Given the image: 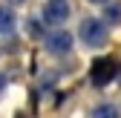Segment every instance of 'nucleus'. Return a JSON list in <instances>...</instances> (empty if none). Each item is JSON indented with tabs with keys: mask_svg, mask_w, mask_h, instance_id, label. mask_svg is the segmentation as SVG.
<instances>
[{
	"mask_svg": "<svg viewBox=\"0 0 121 118\" xmlns=\"http://www.w3.org/2000/svg\"><path fill=\"white\" fill-rule=\"evenodd\" d=\"M78 35H81V40L86 43V46L98 49V46L107 43V23L98 20V17H84L81 26H78Z\"/></svg>",
	"mask_w": 121,
	"mask_h": 118,
	"instance_id": "f257e3e1",
	"label": "nucleus"
},
{
	"mask_svg": "<svg viewBox=\"0 0 121 118\" xmlns=\"http://www.w3.org/2000/svg\"><path fill=\"white\" fill-rule=\"evenodd\" d=\"M115 75H118V63L110 61V58H95L92 66H89V81H92V86H107Z\"/></svg>",
	"mask_w": 121,
	"mask_h": 118,
	"instance_id": "f03ea898",
	"label": "nucleus"
},
{
	"mask_svg": "<svg viewBox=\"0 0 121 118\" xmlns=\"http://www.w3.org/2000/svg\"><path fill=\"white\" fill-rule=\"evenodd\" d=\"M46 49H49V55H69L72 52V35L64 32V29L46 35Z\"/></svg>",
	"mask_w": 121,
	"mask_h": 118,
	"instance_id": "7ed1b4c3",
	"label": "nucleus"
},
{
	"mask_svg": "<svg viewBox=\"0 0 121 118\" xmlns=\"http://www.w3.org/2000/svg\"><path fill=\"white\" fill-rule=\"evenodd\" d=\"M69 17V6L64 3V0H49L46 6H43V20L52 23V26H64Z\"/></svg>",
	"mask_w": 121,
	"mask_h": 118,
	"instance_id": "20e7f679",
	"label": "nucleus"
},
{
	"mask_svg": "<svg viewBox=\"0 0 121 118\" xmlns=\"http://www.w3.org/2000/svg\"><path fill=\"white\" fill-rule=\"evenodd\" d=\"M14 32V9L0 6V35H12Z\"/></svg>",
	"mask_w": 121,
	"mask_h": 118,
	"instance_id": "39448f33",
	"label": "nucleus"
},
{
	"mask_svg": "<svg viewBox=\"0 0 121 118\" xmlns=\"http://www.w3.org/2000/svg\"><path fill=\"white\" fill-rule=\"evenodd\" d=\"M107 9H104V17H107V23H121V3H104Z\"/></svg>",
	"mask_w": 121,
	"mask_h": 118,
	"instance_id": "423d86ee",
	"label": "nucleus"
},
{
	"mask_svg": "<svg viewBox=\"0 0 121 118\" xmlns=\"http://www.w3.org/2000/svg\"><path fill=\"white\" fill-rule=\"evenodd\" d=\"M92 118H121V112H118V107H112V104H101V107H95Z\"/></svg>",
	"mask_w": 121,
	"mask_h": 118,
	"instance_id": "0eeeda50",
	"label": "nucleus"
},
{
	"mask_svg": "<svg viewBox=\"0 0 121 118\" xmlns=\"http://www.w3.org/2000/svg\"><path fill=\"white\" fill-rule=\"evenodd\" d=\"M29 35H32V38H43V23L40 20H29Z\"/></svg>",
	"mask_w": 121,
	"mask_h": 118,
	"instance_id": "6e6552de",
	"label": "nucleus"
},
{
	"mask_svg": "<svg viewBox=\"0 0 121 118\" xmlns=\"http://www.w3.org/2000/svg\"><path fill=\"white\" fill-rule=\"evenodd\" d=\"M3 86H6V75H0V92H3Z\"/></svg>",
	"mask_w": 121,
	"mask_h": 118,
	"instance_id": "1a4fd4ad",
	"label": "nucleus"
},
{
	"mask_svg": "<svg viewBox=\"0 0 121 118\" xmlns=\"http://www.w3.org/2000/svg\"><path fill=\"white\" fill-rule=\"evenodd\" d=\"M9 3H14V6H17V3H26V0H9Z\"/></svg>",
	"mask_w": 121,
	"mask_h": 118,
	"instance_id": "9d476101",
	"label": "nucleus"
},
{
	"mask_svg": "<svg viewBox=\"0 0 121 118\" xmlns=\"http://www.w3.org/2000/svg\"><path fill=\"white\" fill-rule=\"evenodd\" d=\"M89 3H107V0H89Z\"/></svg>",
	"mask_w": 121,
	"mask_h": 118,
	"instance_id": "9b49d317",
	"label": "nucleus"
}]
</instances>
